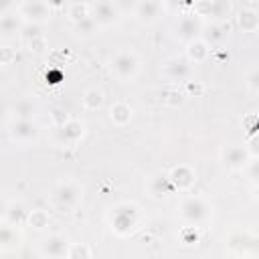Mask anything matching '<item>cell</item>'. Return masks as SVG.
<instances>
[{
    "label": "cell",
    "mask_w": 259,
    "mask_h": 259,
    "mask_svg": "<svg viewBox=\"0 0 259 259\" xmlns=\"http://www.w3.org/2000/svg\"><path fill=\"white\" fill-rule=\"evenodd\" d=\"M111 73L119 79V81H130L136 77L138 69H140V61L138 57L132 53V51H119L113 59H111V65H109Z\"/></svg>",
    "instance_id": "6da1fadb"
},
{
    "label": "cell",
    "mask_w": 259,
    "mask_h": 259,
    "mask_svg": "<svg viewBox=\"0 0 259 259\" xmlns=\"http://www.w3.org/2000/svg\"><path fill=\"white\" fill-rule=\"evenodd\" d=\"M180 217L184 221H188L190 225H198V223H204L210 217V206L202 198L190 196V198H184L182 200V204H180Z\"/></svg>",
    "instance_id": "7a4b0ae2"
},
{
    "label": "cell",
    "mask_w": 259,
    "mask_h": 259,
    "mask_svg": "<svg viewBox=\"0 0 259 259\" xmlns=\"http://www.w3.org/2000/svg\"><path fill=\"white\" fill-rule=\"evenodd\" d=\"M174 32H176V38L184 40V42H192V40H198L202 36V20L192 12V14H182L174 26Z\"/></svg>",
    "instance_id": "3957f363"
},
{
    "label": "cell",
    "mask_w": 259,
    "mask_h": 259,
    "mask_svg": "<svg viewBox=\"0 0 259 259\" xmlns=\"http://www.w3.org/2000/svg\"><path fill=\"white\" fill-rule=\"evenodd\" d=\"M194 14L202 18H210L212 24H219L231 14V4L225 0H214V2H198L194 4Z\"/></svg>",
    "instance_id": "277c9868"
},
{
    "label": "cell",
    "mask_w": 259,
    "mask_h": 259,
    "mask_svg": "<svg viewBox=\"0 0 259 259\" xmlns=\"http://www.w3.org/2000/svg\"><path fill=\"white\" fill-rule=\"evenodd\" d=\"M138 225V210L134 204H119L111 214V227L115 233L125 235Z\"/></svg>",
    "instance_id": "5b68a950"
},
{
    "label": "cell",
    "mask_w": 259,
    "mask_h": 259,
    "mask_svg": "<svg viewBox=\"0 0 259 259\" xmlns=\"http://www.w3.org/2000/svg\"><path fill=\"white\" fill-rule=\"evenodd\" d=\"M16 10L20 12L22 20H26L28 24H34V26L47 22V20L51 18V14H53V10H51V6H49L47 2H36V0H32V2H22Z\"/></svg>",
    "instance_id": "8992f818"
},
{
    "label": "cell",
    "mask_w": 259,
    "mask_h": 259,
    "mask_svg": "<svg viewBox=\"0 0 259 259\" xmlns=\"http://www.w3.org/2000/svg\"><path fill=\"white\" fill-rule=\"evenodd\" d=\"M55 202L61 208H75L81 202V188H79V184L73 182V180L61 182L57 186V190H55Z\"/></svg>",
    "instance_id": "52a82bcc"
},
{
    "label": "cell",
    "mask_w": 259,
    "mask_h": 259,
    "mask_svg": "<svg viewBox=\"0 0 259 259\" xmlns=\"http://www.w3.org/2000/svg\"><path fill=\"white\" fill-rule=\"evenodd\" d=\"M89 16L97 26H107L119 18V10L113 2H93L89 4Z\"/></svg>",
    "instance_id": "ba28073f"
},
{
    "label": "cell",
    "mask_w": 259,
    "mask_h": 259,
    "mask_svg": "<svg viewBox=\"0 0 259 259\" xmlns=\"http://www.w3.org/2000/svg\"><path fill=\"white\" fill-rule=\"evenodd\" d=\"M251 162V154L247 146H229L223 150V164L231 170H243Z\"/></svg>",
    "instance_id": "9c48e42d"
},
{
    "label": "cell",
    "mask_w": 259,
    "mask_h": 259,
    "mask_svg": "<svg viewBox=\"0 0 259 259\" xmlns=\"http://www.w3.org/2000/svg\"><path fill=\"white\" fill-rule=\"evenodd\" d=\"M164 73L172 81H188L192 77V63L184 57H172L166 61Z\"/></svg>",
    "instance_id": "30bf717a"
},
{
    "label": "cell",
    "mask_w": 259,
    "mask_h": 259,
    "mask_svg": "<svg viewBox=\"0 0 259 259\" xmlns=\"http://www.w3.org/2000/svg\"><path fill=\"white\" fill-rule=\"evenodd\" d=\"M69 247H71V245H69V241H67L65 237H61V235H51V237H47V239L42 241L40 251H42L45 257L63 259V257L69 255Z\"/></svg>",
    "instance_id": "8fae6325"
},
{
    "label": "cell",
    "mask_w": 259,
    "mask_h": 259,
    "mask_svg": "<svg viewBox=\"0 0 259 259\" xmlns=\"http://www.w3.org/2000/svg\"><path fill=\"white\" fill-rule=\"evenodd\" d=\"M38 134V127L32 119H16L10 125V138L14 142H30Z\"/></svg>",
    "instance_id": "7c38bea8"
},
{
    "label": "cell",
    "mask_w": 259,
    "mask_h": 259,
    "mask_svg": "<svg viewBox=\"0 0 259 259\" xmlns=\"http://www.w3.org/2000/svg\"><path fill=\"white\" fill-rule=\"evenodd\" d=\"M172 190H176V186H174L170 174H156V176H152L150 182H148V192H150L154 198H164V196H168Z\"/></svg>",
    "instance_id": "4fadbf2b"
},
{
    "label": "cell",
    "mask_w": 259,
    "mask_h": 259,
    "mask_svg": "<svg viewBox=\"0 0 259 259\" xmlns=\"http://www.w3.org/2000/svg\"><path fill=\"white\" fill-rule=\"evenodd\" d=\"M83 123L79 119H69L67 123L59 125L57 130V136H59V142L61 144H75L81 136H83Z\"/></svg>",
    "instance_id": "5bb4252c"
},
{
    "label": "cell",
    "mask_w": 259,
    "mask_h": 259,
    "mask_svg": "<svg viewBox=\"0 0 259 259\" xmlns=\"http://www.w3.org/2000/svg\"><path fill=\"white\" fill-rule=\"evenodd\" d=\"M162 10H164L162 2H156V0H144V2H138L136 4V16L142 22H154V20H158V16H160Z\"/></svg>",
    "instance_id": "9a60e30c"
},
{
    "label": "cell",
    "mask_w": 259,
    "mask_h": 259,
    "mask_svg": "<svg viewBox=\"0 0 259 259\" xmlns=\"http://www.w3.org/2000/svg\"><path fill=\"white\" fill-rule=\"evenodd\" d=\"M20 24H22V16L18 10H4L2 16H0V32L2 36H12L14 32L20 30Z\"/></svg>",
    "instance_id": "2e32d148"
},
{
    "label": "cell",
    "mask_w": 259,
    "mask_h": 259,
    "mask_svg": "<svg viewBox=\"0 0 259 259\" xmlns=\"http://www.w3.org/2000/svg\"><path fill=\"white\" fill-rule=\"evenodd\" d=\"M170 178H172L174 186H176V188H182V190L190 188V186L194 184V180H196L194 170H192L190 166H184V164L176 166V168L170 172Z\"/></svg>",
    "instance_id": "e0dca14e"
},
{
    "label": "cell",
    "mask_w": 259,
    "mask_h": 259,
    "mask_svg": "<svg viewBox=\"0 0 259 259\" xmlns=\"http://www.w3.org/2000/svg\"><path fill=\"white\" fill-rule=\"evenodd\" d=\"M28 210H24V206L22 204H10L8 208H6V223L8 225H12V227H18V225H22V223H28Z\"/></svg>",
    "instance_id": "ac0fdd59"
},
{
    "label": "cell",
    "mask_w": 259,
    "mask_h": 259,
    "mask_svg": "<svg viewBox=\"0 0 259 259\" xmlns=\"http://www.w3.org/2000/svg\"><path fill=\"white\" fill-rule=\"evenodd\" d=\"M186 59L190 61V63H200V61H204L206 57H208V45L202 40V38H198V40H192L190 45H188V51H186Z\"/></svg>",
    "instance_id": "d6986e66"
},
{
    "label": "cell",
    "mask_w": 259,
    "mask_h": 259,
    "mask_svg": "<svg viewBox=\"0 0 259 259\" xmlns=\"http://www.w3.org/2000/svg\"><path fill=\"white\" fill-rule=\"evenodd\" d=\"M12 113L16 115V119H32L36 113V105L30 99H20L12 105Z\"/></svg>",
    "instance_id": "ffe728a7"
},
{
    "label": "cell",
    "mask_w": 259,
    "mask_h": 259,
    "mask_svg": "<svg viewBox=\"0 0 259 259\" xmlns=\"http://www.w3.org/2000/svg\"><path fill=\"white\" fill-rule=\"evenodd\" d=\"M239 26L245 32H255L259 28V14L255 10H251V8L241 10V14H239Z\"/></svg>",
    "instance_id": "44dd1931"
},
{
    "label": "cell",
    "mask_w": 259,
    "mask_h": 259,
    "mask_svg": "<svg viewBox=\"0 0 259 259\" xmlns=\"http://www.w3.org/2000/svg\"><path fill=\"white\" fill-rule=\"evenodd\" d=\"M130 119H132V107H130V105H125V103H115V105L111 107V121H113L115 125H125V123H130Z\"/></svg>",
    "instance_id": "7402d4cb"
},
{
    "label": "cell",
    "mask_w": 259,
    "mask_h": 259,
    "mask_svg": "<svg viewBox=\"0 0 259 259\" xmlns=\"http://www.w3.org/2000/svg\"><path fill=\"white\" fill-rule=\"evenodd\" d=\"M18 245H20V235L16 233V227L4 223V227H2V247L8 251V249H14Z\"/></svg>",
    "instance_id": "603a6c76"
},
{
    "label": "cell",
    "mask_w": 259,
    "mask_h": 259,
    "mask_svg": "<svg viewBox=\"0 0 259 259\" xmlns=\"http://www.w3.org/2000/svg\"><path fill=\"white\" fill-rule=\"evenodd\" d=\"M223 38H225V32H223V26H221V24H212V22H210V26L202 28V40H204L206 45H217V42H221Z\"/></svg>",
    "instance_id": "cb8c5ba5"
},
{
    "label": "cell",
    "mask_w": 259,
    "mask_h": 259,
    "mask_svg": "<svg viewBox=\"0 0 259 259\" xmlns=\"http://www.w3.org/2000/svg\"><path fill=\"white\" fill-rule=\"evenodd\" d=\"M101 103H103V93L99 89H87L83 93V105L87 109H97L101 107Z\"/></svg>",
    "instance_id": "d4e9b609"
},
{
    "label": "cell",
    "mask_w": 259,
    "mask_h": 259,
    "mask_svg": "<svg viewBox=\"0 0 259 259\" xmlns=\"http://www.w3.org/2000/svg\"><path fill=\"white\" fill-rule=\"evenodd\" d=\"M69 16H71V20H73L75 24L81 22L83 18L89 16V4H79V2L71 4V6H69Z\"/></svg>",
    "instance_id": "484cf974"
},
{
    "label": "cell",
    "mask_w": 259,
    "mask_h": 259,
    "mask_svg": "<svg viewBox=\"0 0 259 259\" xmlns=\"http://www.w3.org/2000/svg\"><path fill=\"white\" fill-rule=\"evenodd\" d=\"M91 253H89V247L85 243H75L69 247V255L67 259H89Z\"/></svg>",
    "instance_id": "4316f807"
},
{
    "label": "cell",
    "mask_w": 259,
    "mask_h": 259,
    "mask_svg": "<svg viewBox=\"0 0 259 259\" xmlns=\"http://www.w3.org/2000/svg\"><path fill=\"white\" fill-rule=\"evenodd\" d=\"M28 223H30L34 229H42V227H47L49 217H47V212H42V210H32V212L28 214Z\"/></svg>",
    "instance_id": "83f0119b"
},
{
    "label": "cell",
    "mask_w": 259,
    "mask_h": 259,
    "mask_svg": "<svg viewBox=\"0 0 259 259\" xmlns=\"http://www.w3.org/2000/svg\"><path fill=\"white\" fill-rule=\"evenodd\" d=\"M95 26H97V24H95V20H93L91 16H87V18H83L81 22L75 24V28H77L79 34H91V32L95 30Z\"/></svg>",
    "instance_id": "f1b7e54d"
},
{
    "label": "cell",
    "mask_w": 259,
    "mask_h": 259,
    "mask_svg": "<svg viewBox=\"0 0 259 259\" xmlns=\"http://www.w3.org/2000/svg\"><path fill=\"white\" fill-rule=\"evenodd\" d=\"M247 176H249L251 182L259 184V158H255L253 162H249V166H247Z\"/></svg>",
    "instance_id": "f546056e"
},
{
    "label": "cell",
    "mask_w": 259,
    "mask_h": 259,
    "mask_svg": "<svg viewBox=\"0 0 259 259\" xmlns=\"http://www.w3.org/2000/svg\"><path fill=\"white\" fill-rule=\"evenodd\" d=\"M247 85H249L253 91H259V67H255V69L247 75Z\"/></svg>",
    "instance_id": "4dcf8cb0"
},
{
    "label": "cell",
    "mask_w": 259,
    "mask_h": 259,
    "mask_svg": "<svg viewBox=\"0 0 259 259\" xmlns=\"http://www.w3.org/2000/svg\"><path fill=\"white\" fill-rule=\"evenodd\" d=\"M247 150H249V154H251V156L259 158V136H253V138L249 140V144H247Z\"/></svg>",
    "instance_id": "1f68e13d"
},
{
    "label": "cell",
    "mask_w": 259,
    "mask_h": 259,
    "mask_svg": "<svg viewBox=\"0 0 259 259\" xmlns=\"http://www.w3.org/2000/svg\"><path fill=\"white\" fill-rule=\"evenodd\" d=\"M8 57H10V49L2 47V65H8Z\"/></svg>",
    "instance_id": "d6a6232c"
},
{
    "label": "cell",
    "mask_w": 259,
    "mask_h": 259,
    "mask_svg": "<svg viewBox=\"0 0 259 259\" xmlns=\"http://www.w3.org/2000/svg\"><path fill=\"white\" fill-rule=\"evenodd\" d=\"M255 196H257V200H259V184H257V188H255Z\"/></svg>",
    "instance_id": "836d02e7"
}]
</instances>
